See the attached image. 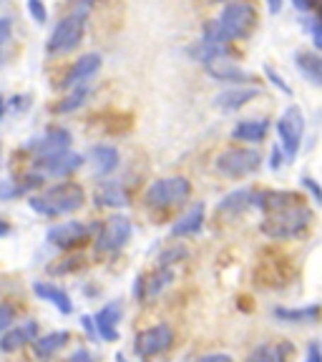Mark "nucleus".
Segmentation results:
<instances>
[{
    "mask_svg": "<svg viewBox=\"0 0 322 362\" xmlns=\"http://www.w3.org/2000/svg\"><path fill=\"white\" fill-rule=\"evenodd\" d=\"M257 25V11L249 0H229L224 8H222L219 18L207 23L204 28V40L217 45H226L237 38H247Z\"/></svg>",
    "mask_w": 322,
    "mask_h": 362,
    "instance_id": "obj_1",
    "label": "nucleus"
},
{
    "mask_svg": "<svg viewBox=\"0 0 322 362\" xmlns=\"http://www.w3.org/2000/svg\"><path fill=\"white\" fill-rule=\"evenodd\" d=\"M312 221V211L305 204V199L287 204L282 209H275L262 219L260 229L270 239H294L305 232Z\"/></svg>",
    "mask_w": 322,
    "mask_h": 362,
    "instance_id": "obj_2",
    "label": "nucleus"
},
{
    "mask_svg": "<svg viewBox=\"0 0 322 362\" xmlns=\"http://www.w3.org/2000/svg\"><path fill=\"white\" fill-rule=\"evenodd\" d=\"M86 202V194L79 184L74 181H63L45 192V197H30L28 204L30 209H35L43 216H58V214H71V211L81 209Z\"/></svg>",
    "mask_w": 322,
    "mask_h": 362,
    "instance_id": "obj_3",
    "label": "nucleus"
},
{
    "mask_svg": "<svg viewBox=\"0 0 322 362\" xmlns=\"http://www.w3.org/2000/svg\"><path fill=\"white\" fill-rule=\"evenodd\" d=\"M192 197V184L187 176H166L156 179L144 194V202L151 209H171L176 204H184Z\"/></svg>",
    "mask_w": 322,
    "mask_h": 362,
    "instance_id": "obj_4",
    "label": "nucleus"
},
{
    "mask_svg": "<svg viewBox=\"0 0 322 362\" xmlns=\"http://www.w3.org/2000/svg\"><path fill=\"white\" fill-rule=\"evenodd\" d=\"M262 166V153L255 151V148H226L217 156V171L229 179H244V176L255 174Z\"/></svg>",
    "mask_w": 322,
    "mask_h": 362,
    "instance_id": "obj_5",
    "label": "nucleus"
},
{
    "mask_svg": "<svg viewBox=\"0 0 322 362\" xmlns=\"http://www.w3.org/2000/svg\"><path fill=\"white\" fill-rule=\"evenodd\" d=\"M84 28H86V11L66 16L63 21H58V25L53 28L51 38H48V45H45V51L53 53V56L74 51L76 45L81 43V38H84Z\"/></svg>",
    "mask_w": 322,
    "mask_h": 362,
    "instance_id": "obj_6",
    "label": "nucleus"
},
{
    "mask_svg": "<svg viewBox=\"0 0 322 362\" xmlns=\"http://www.w3.org/2000/svg\"><path fill=\"white\" fill-rule=\"evenodd\" d=\"M277 134H280V144L284 156L292 161L297 156L302 146V136H305V116L297 106H287L282 111V116L277 119Z\"/></svg>",
    "mask_w": 322,
    "mask_h": 362,
    "instance_id": "obj_7",
    "label": "nucleus"
},
{
    "mask_svg": "<svg viewBox=\"0 0 322 362\" xmlns=\"http://www.w3.org/2000/svg\"><path fill=\"white\" fill-rule=\"evenodd\" d=\"M131 232H134V226H131V219L126 216L116 214V216H108L103 221V226L98 229V237H96V249L101 255H116L119 249H124L131 239Z\"/></svg>",
    "mask_w": 322,
    "mask_h": 362,
    "instance_id": "obj_8",
    "label": "nucleus"
},
{
    "mask_svg": "<svg viewBox=\"0 0 322 362\" xmlns=\"http://www.w3.org/2000/svg\"><path fill=\"white\" fill-rule=\"evenodd\" d=\"M171 342H174V329L166 322H159V325H154V327L142 329V332L136 334L134 350L142 360H151V357L169 350Z\"/></svg>",
    "mask_w": 322,
    "mask_h": 362,
    "instance_id": "obj_9",
    "label": "nucleus"
},
{
    "mask_svg": "<svg viewBox=\"0 0 322 362\" xmlns=\"http://www.w3.org/2000/svg\"><path fill=\"white\" fill-rule=\"evenodd\" d=\"M91 232H93V226L86 224V221H66V224L51 226L45 239L58 249H74L88 242Z\"/></svg>",
    "mask_w": 322,
    "mask_h": 362,
    "instance_id": "obj_10",
    "label": "nucleus"
},
{
    "mask_svg": "<svg viewBox=\"0 0 322 362\" xmlns=\"http://www.w3.org/2000/svg\"><path fill=\"white\" fill-rule=\"evenodd\" d=\"M204 68H207V74H209L214 81H219V83H232V86L255 83V76L249 74V71H244L242 66H237V63L226 61V58H219V61L207 63Z\"/></svg>",
    "mask_w": 322,
    "mask_h": 362,
    "instance_id": "obj_11",
    "label": "nucleus"
},
{
    "mask_svg": "<svg viewBox=\"0 0 322 362\" xmlns=\"http://www.w3.org/2000/svg\"><path fill=\"white\" fill-rule=\"evenodd\" d=\"M84 164V156L81 153H74V151H58V153H51V156H40L38 158V166L45 171L48 176H71L79 166Z\"/></svg>",
    "mask_w": 322,
    "mask_h": 362,
    "instance_id": "obj_12",
    "label": "nucleus"
},
{
    "mask_svg": "<svg viewBox=\"0 0 322 362\" xmlns=\"http://www.w3.org/2000/svg\"><path fill=\"white\" fill-rule=\"evenodd\" d=\"M98 68H101V56H98V53H86V56H81L74 66L68 68L66 76H63V81H61V86L63 88L84 86L91 76L98 74Z\"/></svg>",
    "mask_w": 322,
    "mask_h": 362,
    "instance_id": "obj_13",
    "label": "nucleus"
},
{
    "mask_svg": "<svg viewBox=\"0 0 322 362\" xmlns=\"http://www.w3.org/2000/svg\"><path fill=\"white\" fill-rule=\"evenodd\" d=\"M121 302H108L106 307L96 312L93 317V327H96L98 337L106 342H116L119 339V322H121Z\"/></svg>",
    "mask_w": 322,
    "mask_h": 362,
    "instance_id": "obj_14",
    "label": "nucleus"
},
{
    "mask_svg": "<svg viewBox=\"0 0 322 362\" xmlns=\"http://www.w3.org/2000/svg\"><path fill=\"white\" fill-rule=\"evenodd\" d=\"M171 282H174V272H171V267H159V269H154L151 274H146V277H139L136 294H139L142 300H156L159 294L164 292Z\"/></svg>",
    "mask_w": 322,
    "mask_h": 362,
    "instance_id": "obj_15",
    "label": "nucleus"
},
{
    "mask_svg": "<svg viewBox=\"0 0 322 362\" xmlns=\"http://www.w3.org/2000/svg\"><path fill=\"white\" fill-rule=\"evenodd\" d=\"M294 355L292 342H260L257 347H252V352L247 355V362H289Z\"/></svg>",
    "mask_w": 322,
    "mask_h": 362,
    "instance_id": "obj_16",
    "label": "nucleus"
},
{
    "mask_svg": "<svg viewBox=\"0 0 322 362\" xmlns=\"http://www.w3.org/2000/svg\"><path fill=\"white\" fill-rule=\"evenodd\" d=\"M68 146H71V134H68L66 129H61V126L48 129L45 136H40V139H35V141L30 144V148L38 151V158L51 156V153H58V151H68Z\"/></svg>",
    "mask_w": 322,
    "mask_h": 362,
    "instance_id": "obj_17",
    "label": "nucleus"
},
{
    "mask_svg": "<svg viewBox=\"0 0 322 362\" xmlns=\"http://www.w3.org/2000/svg\"><path fill=\"white\" fill-rule=\"evenodd\" d=\"M255 202H257V192L255 189L244 187L232 194H226V197L219 202V206H217V211H219V214H226V216H237V214H242V211L252 209Z\"/></svg>",
    "mask_w": 322,
    "mask_h": 362,
    "instance_id": "obj_18",
    "label": "nucleus"
},
{
    "mask_svg": "<svg viewBox=\"0 0 322 362\" xmlns=\"http://www.w3.org/2000/svg\"><path fill=\"white\" fill-rule=\"evenodd\" d=\"M257 96H260V88H255V86H234L229 90H222L214 98V103L224 111H237V108L247 106L249 101H255Z\"/></svg>",
    "mask_w": 322,
    "mask_h": 362,
    "instance_id": "obj_19",
    "label": "nucleus"
},
{
    "mask_svg": "<svg viewBox=\"0 0 322 362\" xmlns=\"http://www.w3.org/2000/svg\"><path fill=\"white\" fill-rule=\"evenodd\" d=\"M35 334H38V322H25L21 325V327H8L6 334L0 337V350L3 352H13L18 350V347L28 345V342H33Z\"/></svg>",
    "mask_w": 322,
    "mask_h": 362,
    "instance_id": "obj_20",
    "label": "nucleus"
},
{
    "mask_svg": "<svg viewBox=\"0 0 322 362\" xmlns=\"http://www.w3.org/2000/svg\"><path fill=\"white\" fill-rule=\"evenodd\" d=\"M33 292H35V297H40L43 302H51V305L56 307L61 315H71V312H74V302H71V297H68V294L63 292L61 287H56V284H51V282H35L33 284Z\"/></svg>",
    "mask_w": 322,
    "mask_h": 362,
    "instance_id": "obj_21",
    "label": "nucleus"
},
{
    "mask_svg": "<svg viewBox=\"0 0 322 362\" xmlns=\"http://www.w3.org/2000/svg\"><path fill=\"white\" fill-rule=\"evenodd\" d=\"M267 131H270V121L267 119H244L232 129V139L244 144H260L267 136Z\"/></svg>",
    "mask_w": 322,
    "mask_h": 362,
    "instance_id": "obj_22",
    "label": "nucleus"
},
{
    "mask_svg": "<svg viewBox=\"0 0 322 362\" xmlns=\"http://www.w3.org/2000/svg\"><path fill=\"white\" fill-rule=\"evenodd\" d=\"M204 211H207V206L202 202L194 204L192 209L187 214H181L176 219V224L171 226V237H192V234H197L204 224Z\"/></svg>",
    "mask_w": 322,
    "mask_h": 362,
    "instance_id": "obj_23",
    "label": "nucleus"
},
{
    "mask_svg": "<svg viewBox=\"0 0 322 362\" xmlns=\"http://www.w3.org/2000/svg\"><path fill=\"white\" fill-rule=\"evenodd\" d=\"M275 317L282 320V322H294V325H312L322 317V307L320 305H310V307H275Z\"/></svg>",
    "mask_w": 322,
    "mask_h": 362,
    "instance_id": "obj_24",
    "label": "nucleus"
},
{
    "mask_svg": "<svg viewBox=\"0 0 322 362\" xmlns=\"http://www.w3.org/2000/svg\"><path fill=\"white\" fill-rule=\"evenodd\" d=\"M294 66H297V71H300L310 83L322 86V56L320 53H310V51L294 53Z\"/></svg>",
    "mask_w": 322,
    "mask_h": 362,
    "instance_id": "obj_25",
    "label": "nucleus"
},
{
    "mask_svg": "<svg viewBox=\"0 0 322 362\" xmlns=\"http://www.w3.org/2000/svg\"><path fill=\"white\" fill-rule=\"evenodd\" d=\"M96 204L98 206H113V209H121L129 204V194L121 184L116 181H106L96 189Z\"/></svg>",
    "mask_w": 322,
    "mask_h": 362,
    "instance_id": "obj_26",
    "label": "nucleus"
},
{
    "mask_svg": "<svg viewBox=\"0 0 322 362\" xmlns=\"http://www.w3.org/2000/svg\"><path fill=\"white\" fill-rule=\"evenodd\" d=\"M91 161H93V169H96V174L106 176V174H111V171L119 169L121 156L113 146H103V144H101V146L91 148Z\"/></svg>",
    "mask_w": 322,
    "mask_h": 362,
    "instance_id": "obj_27",
    "label": "nucleus"
},
{
    "mask_svg": "<svg viewBox=\"0 0 322 362\" xmlns=\"http://www.w3.org/2000/svg\"><path fill=\"white\" fill-rule=\"evenodd\" d=\"M71 339V334L68 332H51V334H45V337H35L33 339V350L35 355L40 357V360H48V357L56 355L61 347H66V342Z\"/></svg>",
    "mask_w": 322,
    "mask_h": 362,
    "instance_id": "obj_28",
    "label": "nucleus"
},
{
    "mask_svg": "<svg viewBox=\"0 0 322 362\" xmlns=\"http://www.w3.org/2000/svg\"><path fill=\"white\" fill-rule=\"evenodd\" d=\"M86 98H88V88L86 86H76V90L71 93V96H66L61 103L56 106L58 113H68V111H76L79 106H84Z\"/></svg>",
    "mask_w": 322,
    "mask_h": 362,
    "instance_id": "obj_29",
    "label": "nucleus"
},
{
    "mask_svg": "<svg viewBox=\"0 0 322 362\" xmlns=\"http://www.w3.org/2000/svg\"><path fill=\"white\" fill-rule=\"evenodd\" d=\"M265 76L272 81V86H277V88L282 90L284 96H292V88H289V86H287V81H284L282 76H280L277 71H275V68H270V66H267V68H265Z\"/></svg>",
    "mask_w": 322,
    "mask_h": 362,
    "instance_id": "obj_30",
    "label": "nucleus"
},
{
    "mask_svg": "<svg viewBox=\"0 0 322 362\" xmlns=\"http://www.w3.org/2000/svg\"><path fill=\"white\" fill-rule=\"evenodd\" d=\"M28 13L35 23H45V18H48V11H45L43 0H28Z\"/></svg>",
    "mask_w": 322,
    "mask_h": 362,
    "instance_id": "obj_31",
    "label": "nucleus"
},
{
    "mask_svg": "<svg viewBox=\"0 0 322 362\" xmlns=\"http://www.w3.org/2000/svg\"><path fill=\"white\" fill-rule=\"evenodd\" d=\"M300 181H302V187H305L307 192H310L312 197H315V202L322 204V187H320V184H317V181L312 179V176H302Z\"/></svg>",
    "mask_w": 322,
    "mask_h": 362,
    "instance_id": "obj_32",
    "label": "nucleus"
},
{
    "mask_svg": "<svg viewBox=\"0 0 322 362\" xmlns=\"http://www.w3.org/2000/svg\"><path fill=\"white\" fill-rule=\"evenodd\" d=\"M13 322V307L11 305H0V332H6Z\"/></svg>",
    "mask_w": 322,
    "mask_h": 362,
    "instance_id": "obj_33",
    "label": "nucleus"
},
{
    "mask_svg": "<svg viewBox=\"0 0 322 362\" xmlns=\"http://www.w3.org/2000/svg\"><path fill=\"white\" fill-rule=\"evenodd\" d=\"M305 362H322V347L317 342H310L305 352Z\"/></svg>",
    "mask_w": 322,
    "mask_h": 362,
    "instance_id": "obj_34",
    "label": "nucleus"
},
{
    "mask_svg": "<svg viewBox=\"0 0 322 362\" xmlns=\"http://www.w3.org/2000/svg\"><path fill=\"white\" fill-rule=\"evenodd\" d=\"M13 33V21L11 18H0V45L6 43Z\"/></svg>",
    "mask_w": 322,
    "mask_h": 362,
    "instance_id": "obj_35",
    "label": "nucleus"
},
{
    "mask_svg": "<svg viewBox=\"0 0 322 362\" xmlns=\"http://www.w3.org/2000/svg\"><path fill=\"white\" fill-rule=\"evenodd\" d=\"M197 362H234L232 355H224V352H212V355L199 357Z\"/></svg>",
    "mask_w": 322,
    "mask_h": 362,
    "instance_id": "obj_36",
    "label": "nucleus"
},
{
    "mask_svg": "<svg viewBox=\"0 0 322 362\" xmlns=\"http://www.w3.org/2000/svg\"><path fill=\"white\" fill-rule=\"evenodd\" d=\"M66 362H96V360H93V355H91L88 350H84V347H81V350H76Z\"/></svg>",
    "mask_w": 322,
    "mask_h": 362,
    "instance_id": "obj_37",
    "label": "nucleus"
},
{
    "mask_svg": "<svg viewBox=\"0 0 322 362\" xmlns=\"http://www.w3.org/2000/svg\"><path fill=\"white\" fill-rule=\"evenodd\" d=\"M317 3H320V0H292V6L297 8V11H302V13L312 11V8H317Z\"/></svg>",
    "mask_w": 322,
    "mask_h": 362,
    "instance_id": "obj_38",
    "label": "nucleus"
},
{
    "mask_svg": "<svg viewBox=\"0 0 322 362\" xmlns=\"http://www.w3.org/2000/svg\"><path fill=\"white\" fill-rule=\"evenodd\" d=\"M267 8H270L272 16H277L282 11V0H267Z\"/></svg>",
    "mask_w": 322,
    "mask_h": 362,
    "instance_id": "obj_39",
    "label": "nucleus"
},
{
    "mask_svg": "<svg viewBox=\"0 0 322 362\" xmlns=\"http://www.w3.org/2000/svg\"><path fill=\"white\" fill-rule=\"evenodd\" d=\"M280 153H282V148L275 146V151H272V169H280Z\"/></svg>",
    "mask_w": 322,
    "mask_h": 362,
    "instance_id": "obj_40",
    "label": "nucleus"
},
{
    "mask_svg": "<svg viewBox=\"0 0 322 362\" xmlns=\"http://www.w3.org/2000/svg\"><path fill=\"white\" fill-rule=\"evenodd\" d=\"M81 322H84V327H86V332H96V327H93V317H84V320H81Z\"/></svg>",
    "mask_w": 322,
    "mask_h": 362,
    "instance_id": "obj_41",
    "label": "nucleus"
},
{
    "mask_svg": "<svg viewBox=\"0 0 322 362\" xmlns=\"http://www.w3.org/2000/svg\"><path fill=\"white\" fill-rule=\"evenodd\" d=\"M315 48L317 51H322V25L315 30Z\"/></svg>",
    "mask_w": 322,
    "mask_h": 362,
    "instance_id": "obj_42",
    "label": "nucleus"
},
{
    "mask_svg": "<svg viewBox=\"0 0 322 362\" xmlns=\"http://www.w3.org/2000/svg\"><path fill=\"white\" fill-rule=\"evenodd\" d=\"M8 232H11V226H8V224H6V221L0 219V237H6V234H8Z\"/></svg>",
    "mask_w": 322,
    "mask_h": 362,
    "instance_id": "obj_43",
    "label": "nucleus"
},
{
    "mask_svg": "<svg viewBox=\"0 0 322 362\" xmlns=\"http://www.w3.org/2000/svg\"><path fill=\"white\" fill-rule=\"evenodd\" d=\"M6 116V101H3V96H0V119Z\"/></svg>",
    "mask_w": 322,
    "mask_h": 362,
    "instance_id": "obj_44",
    "label": "nucleus"
},
{
    "mask_svg": "<svg viewBox=\"0 0 322 362\" xmlns=\"http://www.w3.org/2000/svg\"><path fill=\"white\" fill-rule=\"evenodd\" d=\"M212 3H219V0H212Z\"/></svg>",
    "mask_w": 322,
    "mask_h": 362,
    "instance_id": "obj_45",
    "label": "nucleus"
}]
</instances>
